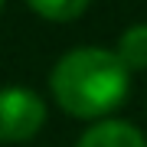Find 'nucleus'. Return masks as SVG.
Instances as JSON below:
<instances>
[{
  "label": "nucleus",
  "mask_w": 147,
  "mask_h": 147,
  "mask_svg": "<svg viewBox=\"0 0 147 147\" xmlns=\"http://www.w3.org/2000/svg\"><path fill=\"white\" fill-rule=\"evenodd\" d=\"M56 105L72 118H105L131 88V72L121 65L115 49L105 46H79L65 53L49 75Z\"/></svg>",
  "instance_id": "nucleus-1"
},
{
  "label": "nucleus",
  "mask_w": 147,
  "mask_h": 147,
  "mask_svg": "<svg viewBox=\"0 0 147 147\" xmlns=\"http://www.w3.org/2000/svg\"><path fill=\"white\" fill-rule=\"evenodd\" d=\"M46 121V101L33 88H0V141H30Z\"/></svg>",
  "instance_id": "nucleus-2"
},
{
  "label": "nucleus",
  "mask_w": 147,
  "mask_h": 147,
  "mask_svg": "<svg viewBox=\"0 0 147 147\" xmlns=\"http://www.w3.org/2000/svg\"><path fill=\"white\" fill-rule=\"evenodd\" d=\"M75 147H147L144 134L137 131L131 121L121 118H105L98 124H92L88 131L79 137Z\"/></svg>",
  "instance_id": "nucleus-3"
},
{
  "label": "nucleus",
  "mask_w": 147,
  "mask_h": 147,
  "mask_svg": "<svg viewBox=\"0 0 147 147\" xmlns=\"http://www.w3.org/2000/svg\"><path fill=\"white\" fill-rule=\"evenodd\" d=\"M115 56L121 59V65L131 69H147V23H134L121 33Z\"/></svg>",
  "instance_id": "nucleus-4"
},
{
  "label": "nucleus",
  "mask_w": 147,
  "mask_h": 147,
  "mask_svg": "<svg viewBox=\"0 0 147 147\" xmlns=\"http://www.w3.org/2000/svg\"><path fill=\"white\" fill-rule=\"evenodd\" d=\"M85 10H88L85 0H33L30 3V13H36L49 23H72Z\"/></svg>",
  "instance_id": "nucleus-5"
},
{
  "label": "nucleus",
  "mask_w": 147,
  "mask_h": 147,
  "mask_svg": "<svg viewBox=\"0 0 147 147\" xmlns=\"http://www.w3.org/2000/svg\"><path fill=\"white\" fill-rule=\"evenodd\" d=\"M0 13H3V3H0Z\"/></svg>",
  "instance_id": "nucleus-6"
}]
</instances>
